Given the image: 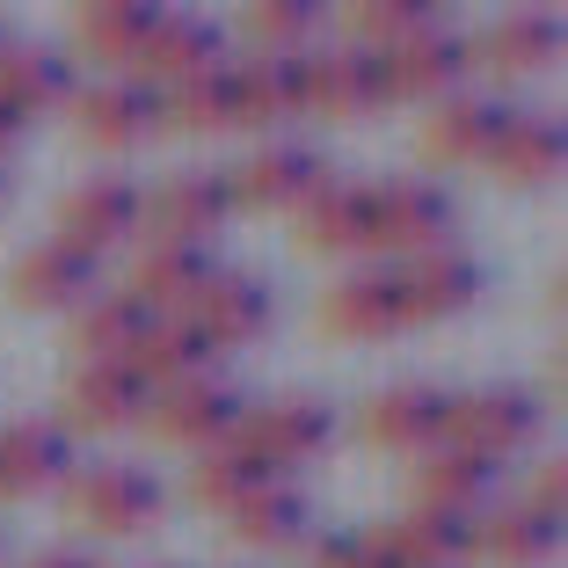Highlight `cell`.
Returning <instances> with one entry per match:
<instances>
[{"label":"cell","instance_id":"obj_1","mask_svg":"<svg viewBox=\"0 0 568 568\" xmlns=\"http://www.w3.org/2000/svg\"><path fill=\"white\" fill-rule=\"evenodd\" d=\"M59 496H67V518L88 525V532H102V539H132V532H146V525H161V481L124 467V459L73 467L67 481H59Z\"/></svg>","mask_w":568,"mask_h":568},{"label":"cell","instance_id":"obj_2","mask_svg":"<svg viewBox=\"0 0 568 568\" xmlns=\"http://www.w3.org/2000/svg\"><path fill=\"white\" fill-rule=\"evenodd\" d=\"M226 219H234V190H226V175H204V168L168 175L153 197H139L146 248H204Z\"/></svg>","mask_w":568,"mask_h":568},{"label":"cell","instance_id":"obj_3","mask_svg":"<svg viewBox=\"0 0 568 568\" xmlns=\"http://www.w3.org/2000/svg\"><path fill=\"white\" fill-rule=\"evenodd\" d=\"M539 437V402L525 386H474V394H452V416H445V445L459 452H481V459H510Z\"/></svg>","mask_w":568,"mask_h":568},{"label":"cell","instance_id":"obj_4","mask_svg":"<svg viewBox=\"0 0 568 568\" xmlns=\"http://www.w3.org/2000/svg\"><path fill=\"white\" fill-rule=\"evenodd\" d=\"M241 394L234 386H219V379H183V386H161L146 402V430L161 437V445H183V452H212V445H234L241 430Z\"/></svg>","mask_w":568,"mask_h":568},{"label":"cell","instance_id":"obj_5","mask_svg":"<svg viewBox=\"0 0 568 568\" xmlns=\"http://www.w3.org/2000/svg\"><path fill=\"white\" fill-rule=\"evenodd\" d=\"M452 234V197L437 183H423V175H402V183H379L372 190V234L365 248H386V255H430L445 248Z\"/></svg>","mask_w":568,"mask_h":568},{"label":"cell","instance_id":"obj_6","mask_svg":"<svg viewBox=\"0 0 568 568\" xmlns=\"http://www.w3.org/2000/svg\"><path fill=\"white\" fill-rule=\"evenodd\" d=\"M132 234H139V183H124V175H88L59 197V241L67 248L102 263V248H118Z\"/></svg>","mask_w":568,"mask_h":568},{"label":"cell","instance_id":"obj_7","mask_svg":"<svg viewBox=\"0 0 568 568\" xmlns=\"http://www.w3.org/2000/svg\"><path fill=\"white\" fill-rule=\"evenodd\" d=\"M73 124L95 153H139L146 139H161V95L146 81H102L73 95Z\"/></svg>","mask_w":568,"mask_h":568},{"label":"cell","instance_id":"obj_8","mask_svg":"<svg viewBox=\"0 0 568 568\" xmlns=\"http://www.w3.org/2000/svg\"><path fill=\"white\" fill-rule=\"evenodd\" d=\"M335 437V416L321 402H270V408H248L234 430L241 452H255L270 474L277 467H306V459H321Z\"/></svg>","mask_w":568,"mask_h":568},{"label":"cell","instance_id":"obj_9","mask_svg":"<svg viewBox=\"0 0 568 568\" xmlns=\"http://www.w3.org/2000/svg\"><path fill=\"white\" fill-rule=\"evenodd\" d=\"M386 95L394 102H445L459 95V81L474 73V37H452V30H423L408 37L402 51H386Z\"/></svg>","mask_w":568,"mask_h":568},{"label":"cell","instance_id":"obj_10","mask_svg":"<svg viewBox=\"0 0 568 568\" xmlns=\"http://www.w3.org/2000/svg\"><path fill=\"white\" fill-rule=\"evenodd\" d=\"M95 255L67 248V241H44V248H30L16 270H8V300L30 306V314H81L88 300H95Z\"/></svg>","mask_w":568,"mask_h":568},{"label":"cell","instance_id":"obj_11","mask_svg":"<svg viewBox=\"0 0 568 568\" xmlns=\"http://www.w3.org/2000/svg\"><path fill=\"white\" fill-rule=\"evenodd\" d=\"M365 539L386 568H459V561H474V518L430 510V503H416L408 518H394L386 532H365Z\"/></svg>","mask_w":568,"mask_h":568},{"label":"cell","instance_id":"obj_12","mask_svg":"<svg viewBox=\"0 0 568 568\" xmlns=\"http://www.w3.org/2000/svg\"><path fill=\"white\" fill-rule=\"evenodd\" d=\"M321 328L335 335V343H386V335L408 328V306H402V277L394 270H357V277H343L321 300Z\"/></svg>","mask_w":568,"mask_h":568},{"label":"cell","instance_id":"obj_13","mask_svg":"<svg viewBox=\"0 0 568 568\" xmlns=\"http://www.w3.org/2000/svg\"><path fill=\"white\" fill-rule=\"evenodd\" d=\"M386 102H394V95H386V67L372 59V51L335 44V51H321V59H306V110L351 124V118L386 110Z\"/></svg>","mask_w":568,"mask_h":568},{"label":"cell","instance_id":"obj_14","mask_svg":"<svg viewBox=\"0 0 568 568\" xmlns=\"http://www.w3.org/2000/svg\"><path fill=\"white\" fill-rule=\"evenodd\" d=\"M183 321L212 351H241V343H255V335L270 328V292L255 277H241V270H212V277L197 284V300L183 306Z\"/></svg>","mask_w":568,"mask_h":568},{"label":"cell","instance_id":"obj_15","mask_svg":"<svg viewBox=\"0 0 568 568\" xmlns=\"http://www.w3.org/2000/svg\"><path fill=\"white\" fill-rule=\"evenodd\" d=\"M321 183H328V161L314 146H263V153L241 161V175H226L234 212L241 204H255V212H300Z\"/></svg>","mask_w":568,"mask_h":568},{"label":"cell","instance_id":"obj_16","mask_svg":"<svg viewBox=\"0 0 568 568\" xmlns=\"http://www.w3.org/2000/svg\"><path fill=\"white\" fill-rule=\"evenodd\" d=\"M394 277H402L408 328H423V321H452V314H467V306L481 300V263L459 255V248L408 255V263H394Z\"/></svg>","mask_w":568,"mask_h":568},{"label":"cell","instance_id":"obj_17","mask_svg":"<svg viewBox=\"0 0 568 568\" xmlns=\"http://www.w3.org/2000/svg\"><path fill=\"white\" fill-rule=\"evenodd\" d=\"M73 474V437L67 423L16 416L0 430V496H44Z\"/></svg>","mask_w":568,"mask_h":568},{"label":"cell","instance_id":"obj_18","mask_svg":"<svg viewBox=\"0 0 568 568\" xmlns=\"http://www.w3.org/2000/svg\"><path fill=\"white\" fill-rule=\"evenodd\" d=\"M445 416H452V394L402 379L365 402V437L379 452H430V445H445Z\"/></svg>","mask_w":568,"mask_h":568},{"label":"cell","instance_id":"obj_19","mask_svg":"<svg viewBox=\"0 0 568 568\" xmlns=\"http://www.w3.org/2000/svg\"><path fill=\"white\" fill-rule=\"evenodd\" d=\"M518 102H496V95H445L423 124V153L430 161H452V168H481L488 146L503 139Z\"/></svg>","mask_w":568,"mask_h":568},{"label":"cell","instance_id":"obj_20","mask_svg":"<svg viewBox=\"0 0 568 568\" xmlns=\"http://www.w3.org/2000/svg\"><path fill=\"white\" fill-rule=\"evenodd\" d=\"M153 402V386L139 379L132 365H81L67 379V423L73 430H132L139 416H146Z\"/></svg>","mask_w":568,"mask_h":568},{"label":"cell","instance_id":"obj_21","mask_svg":"<svg viewBox=\"0 0 568 568\" xmlns=\"http://www.w3.org/2000/svg\"><path fill=\"white\" fill-rule=\"evenodd\" d=\"M219 44H226V37H219V22H204V16H168V8H161L146 51H139V73H146V88L161 95V88L190 81V73H212L219 67Z\"/></svg>","mask_w":568,"mask_h":568},{"label":"cell","instance_id":"obj_22","mask_svg":"<svg viewBox=\"0 0 568 568\" xmlns=\"http://www.w3.org/2000/svg\"><path fill=\"white\" fill-rule=\"evenodd\" d=\"M561 554V518H539L532 503H503L474 525V561L488 568H547Z\"/></svg>","mask_w":568,"mask_h":568},{"label":"cell","instance_id":"obj_23","mask_svg":"<svg viewBox=\"0 0 568 568\" xmlns=\"http://www.w3.org/2000/svg\"><path fill=\"white\" fill-rule=\"evenodd\" d=\"M561 153H568L561 118H539V110H510V124H503V139L488 146V161H481V168H496L503 183L532 190V183H554V175H561Z\"/></svg>","mask_w":568,"mask_h":568},{"label":"cell","instance_id":"obj_24","mask_svg":"<svg viewBox=\"0 0 568 568\" xmlns=\"http://www.w3.org/2000/svg\"><path fill=\"white\" fill-rule=\"evenodd\" d=\"M306 110V59H248L234 67V124L270 132Z\"/></svg>","mask_w":568,"mask_h":568},{"label":"cell","instance_id":"obj_25","mask_svg":"<svg viewBox=\"0 0 568 568\" xmlns=\"http://www.w3.org/2000/svg\"><path fill=\"white\" fill-rule=\"evenodd\" d=\"M372 234V190L365 183H321L300 204V248L314 255H357Z\"/></svg>","mask_w":568,"mask_h":568},{"label":"cell","instance_id":"obj_26","mask_svg":"<svg viewBox=\"0 0 568 568\" xmlns=\"http://www.w3.org/2000/svg\"><path fill=\"white\" fill-rule=\"evenodd\" d=\"M416 496L430 503V510H459V518H474L488 496H496V459H481V452H459V445H430L416 467Z\"/></svg>","mask_w":568,"mask_h":568},{"label":"cell","instance_id":"obj_27","mask_svg":"<svg viewBox=\"0 0 568 568\" xmlns=\"http://www.w3.org/2000/svg\"><path fill=\"white\" fill-rule=\"evenodd\" d=\"M153 22H161V8H146V0H95V8L73 16V37L95 67H139Z\"/></svg>","mask_w":568,"mask_h":568},{"label":"cell","instance_id":"obj_28","mask_svg":"<svg viewBox=\"0 0 568 568\" xmlns=\"http://www.w3.org/2000/svg\"><path fill=\"white\" fill-rule=\"evenodd\" d=\"M0 102H8L22 124L44 118L51 102H73V67L44 44H8L0 51Z\"/></svg>","mask_w":568,"mask_h":568},{"label":"cell","instance_id":"obj_29","mask_svg":"<svg viewBox=\"0 0 568 568\" xmlns=\"http://www.w3.org/2000/svg\"><path fill=\"white\" fill-rule=\"evenodd\" d=\"M212 343H204L197 328H190L183 314L175 321H146V335H139L132 343V357H124V365L139 372V379L153 386V394H161V386H183V379H204V365H212Z\"/></svg>","mask_w":568,"mask_h":568},{"label":"cell","instance_id":"obj_30","mask_svg":"<svg viewBox=\"0 0 568 568\" xmlns=\"http://www.w3.org/2000/svg\"><path fill=\"white\" fill-rule=\"evenodd\" d=\"M204 277H212L204 248H146V255L132 263V292H124V300H139L153 321H175L190 300H197Z\"/></svg>","mask_w":568,"mask_h":568},{"label":"cell","instance_id":"obj_31","mask_svg":"<svg viewBox=\"0 0 568 568\" xmlns=\"http://www.w3.org/2000/svg\"><path fill=\"white\" fill-rule=\"evenodd\" d=\"M270 481H277V474H270L255 452L212 445V452H197V467H190V503H197V510H226V518H234L241 503L263 496Z\"/></svg>","mask_w":568,"mask_h":568},{"label":"cell","instance_id":"obj_32","mask_svg":"<svg viewBox=\"0 0 568 568\" xmlns=\"http://www.w3.org/2000/svg\"><path fill=\"white\" fill-rule=\"evenodd\" d=\"M146 306L124 300V292H110V300H88L81 314H73V351H81V365H124L132 357V343L146 335Z\"/></svg>","mask_w":568,"mask_h":568},{"label":"cell","instance_id":"obj_33","mask_svg":"<svg viewBox=\"0 0 568 568\" xmlns=\"http://www.w3.org/2000/svg\"><path fill=\"white\" fill-rule=\"evenodd\" d=\"M474 59H488L496 73H539L554 67V51H561V22L539 16V8H525V16H503L488 37H474Z\"/></svg>","mask_w":568,"mask_h":568},{"label":"cell","instance_id":"obj_34","mask_svg":"<svg viewBox=\"0 0 568 568\" xmlns=\"http://www.w3.org/2000/svg\"><path fill=\"white\" fill-rule=\"evenodd\" d=\"M226 525H234V539H241V547H255V554L300 547V539H306V496L292 481H270L263 496H248Z\"/></svg>","mask_w":568,"mask_h":568},{"label":"cell","instance_id":"obj_35","mask_svg":"<svg viewBox=\"0 0 568 568\" xmlns=\"http://www.w3.org/2000/svg\"><path fill=\"white\" fill-rule=\"evenodd\" d=\"M161 124H175V132H234V67H212V73L161 88Z\"/></svg>","mask_w":568,"mask_h":568},{"label":"cell","instance_id":"obj_36","mask_svg":"<svg viewBox=\"0 0 568 568\" xmlns=\"http://www.w3.org/2000/svg\"><path fill=\"white\" fill-rule=\"evenodd\" d=\"M343 30H351L357 51L386 59V51H402L408 37L437 30V8H423V0H357V8H343Z\"/></svg>","mask_w":568,"mask_h":568},{"label":"cell","instance_id":"obj_37","mask_svg":"<svg viewBox=\"0 0 568 568\" xmlns=\"http://www.w3.org/2000/svg\"><path fill=\"white\" fill-rule=\"evenodd\" d=\"M241 30L255 37V59H300V44L321 30V8L314 0H255Z\"/></svg>","mask_w":568,"mask_h":568},{"label":"cell","instance_id":"obj_38","mask_svg":"<svg viewBox=\"0 0 568 568\" xmlns=\"http://www.w3.org/2000/svg\"><path fill=\"white\" fill-rule=\"evenodd\" d=\"M314 568H386V561L372 554L365 532H343V539H321L314 547Z\"/></svg>","mask_w":568,"mask_h":568},{"label":"cell","instance_id":"obj_39","mask_svg":"<svg viewBox=\"0 0 568 568\" xmlns=\"http://www.w3.org/2000/svg\"><path fill=\"white\" fill-rule=\"evenodd\" d=\"M539 510V518H561L568 510V467L561 459H539V474H532V496H525Z\"/></svg>","mask_w":568,"mask_h":568},{"label":"cell","instance_id":"obj_40","mask_svg":"<svg viewBox=\"0 0 568 568\" xmlns=\"http://www.w3.org/2000/svg\"><path fill=\"white\" fill-rule=\"evenodd\" d=\"M22 568H102V561H88V554H37V561H22Z\"/></svg>","mask_w":568,"mask_h":568},{"label":"cell","instance_id":"obj_41","mask_svg":"<svg viewBox=\"0 0 568 568\" xmlns=\"http://www.w3.org/2000/svg\"><path fill=\"white\" fill-rule=\"evenodd\" d=\"M22 132H30V124H22V118H16V110H8V102H0V153L16 146V139H22Z\"/></svg>","mask_w":568,"mask_h":568},{"label":"cell","instance_id":"obj_42","mask_svg":"<svg viewBox=\"0 0 568 568\" xmlns=\"http://www.w3.org/2000/svg\"><path fill=\"white\" fill-rule=\"evenodd\" d=\"M0 197H8V175H0Z\"/></svg>","mask_w":568,"mask_h":568},{"label":"cell","instance_id":"obj_43","mask_svg":"<svg viewBox=\"0 0 568 568\" xmlns=\"http://www.w3.org/2000/svg\"><path fill=\"white\" fill-rule=\"evenodd\" d=\"M0 51H8V30H0Z\"/></svg>","mask_w":568,"mask_h":568}]
</instances>
